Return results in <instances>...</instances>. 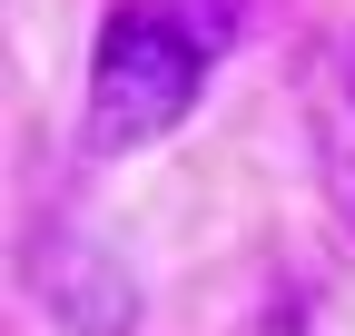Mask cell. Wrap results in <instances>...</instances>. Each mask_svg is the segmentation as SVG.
Returning a JSON list of instances; mask_svg holds the SVG:
<instances>
[{
    "mask_svg": "<svg viewBox=\"0 0 355 336\" xmlns=\"http://www.w3.org/2000/svg\"><path fill=\"white\" fill-rule=\"evenodd\" d=\"M247 20H257L247 0H119L79 79V158L119 168L158 149L168 129H188V109L207 99V69L247 40Z\"/></svg>",
    "mask_w": 355,
    "mask_h": 336,
    "instance_id": "obj_1",
    "label": "cell"
}]
</instances>
